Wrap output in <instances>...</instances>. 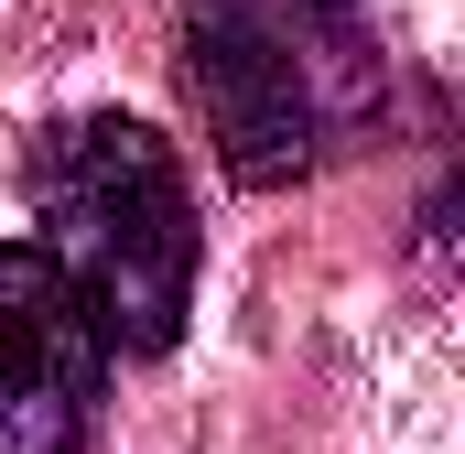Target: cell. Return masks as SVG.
<instances>
[{"instance_id":"3957f363","label":"cell","mask_w":465,"mask_h":454,"mask_svg":"<svg viewBox=\"0 0 465 454\" xmlns=\"http://www.w3.org/2000/svg\"><path fill=\"white\" fill-rule=\"evenodd\" d=\"M109 400V336L44 238H0V454H87Z\"/></svg>"},{"instance_id":"6da1fadb","label":"cell","mask_w":465,"mask_h":454,"mask_svg":"<svg viewBox=\"0 0 465 454\" xmlns=\"http://www.w3.org/2000/svg\"><path fill=\"white\" fill-rule=\"evenodd\" d=\"M22 195L44 217L54 271L87 292L109 357H163L195 314V195H184V163L152 119H54L33 152H22Z\"/></svg>"},{"instance_id":"7a4b0ae2","label":"cell","mask_w":465,"mask_h":454,"mask_svg":"<svg viewBox=\"0 0 465 454\" xmlns=\"http://www.w3.org/2000/svg\"><path fill=\"white\" fill-rule=\"evenodd\" d=\"M314 11L347 0H184V87L206 109V141L228 184L282 195L325 163V65Z\"/></svg>"}]
</instances>
